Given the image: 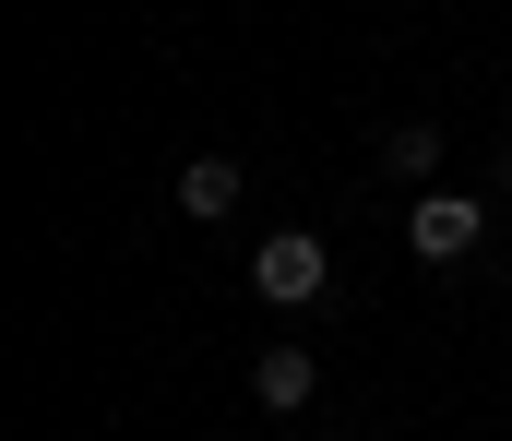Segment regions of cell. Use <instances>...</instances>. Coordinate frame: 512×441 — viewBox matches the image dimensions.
Listing matches in <instances>:
<instances>
[{
    "mask_svg": "<svg viewBox=\"0 0 512 441\" xmlns=\"http://www.w3.org/2000/svg\"><path fill=\"white\" fill-rule=\"evenodd\" d=\"M477 239H489V203H477V191H417V203H405V251H417V263H465Z\"/></svg>",
    "mask_w": 512,
    "mask_h": 441,
    "instance_id": "obj_1",
    "label": "cell"
},
{
    "mask_svg": "<svg viewBox=\"0 0 512 441\" xmlns=\"http://www.w3.org/2000/svg\"><path fill=\"white\" fill-rule=\"evenodd\" d=\"M251 287L274 298V310H310V298L334 287V251H322L310 227H274V239H262V263H251Z\"/></svg>",
    "mask_w": 512,
    "mask_h": 441,
    "instance_id": "obj_2",
    "label": "cell"
},
{
    "mask_svg": "<svg viewBox=\"0 0 512 441\" xmlns=\"http://www.w3.org/2000/svg\"><path fill=\"white\" fill-rule=\"evenodd\" d=\"M239 191H251V179H239V155H191V167H179V215H191V227L239 215Z\"/></svg>",
    "mask_w": 512,
    "mask_h": 441,
    "instance_id": "obj_3",
    "label": "cell"
},
{
    "mask_svg": "<svg viewBox=\"0 0 512 441\" xmlns=\"http://www.w3.org/2000/svg\"><path fill=\"white\" fill-rule=\"evenodd\" d=\"M251 394H262V406H274V418H298V406H310V394H322V358H310V346H262V370H251Z\"/></svg>",
    "mask_w": 512,
    "mask_h": 441,
    "instance_id": "obj_4",
    "label": "cell"
},
{
    "mask_svg": "<svg viewBox=\"0 0 512 441\" xmlns=\"http://www.w3.org/2000/svg\"><path fill=\"white\" fill-rule=\"evenodd\" d=\"M382 167H393V179H429V167H441V132H429V120H393V132H382Z\"/></svg>",
    "mask_w": 512,
    "mask_h": 441,
    "instance_id": "obj_5",
    "label": "cell"
}]
</instances>
